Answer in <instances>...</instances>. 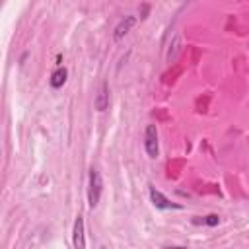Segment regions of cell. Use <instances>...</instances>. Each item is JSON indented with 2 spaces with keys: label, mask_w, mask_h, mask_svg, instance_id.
Returning a JSON list of instances; mask_svg holds the SVG:
<instances>
[{
  "label": "cell",
  "mask_w": 249,
  "mask_h": 249,
  "mask_svg": "<svg viewBox=\"0 0 249 249\" xmlns=\"http://www.w3.org/2000/svg\"><path fill=\"white\" fill-rule=\"evenodd\" d=\"M101 191H103V181H101V173L97 167L89 169V183H88V206L95 208L99 204L101 198Z\"/></svg>",
  "instance_id": "6da1fadb"
},
{
  "label": "cell",
  "mask_w": 249,
  "mask_h": 249,
  "mask_svg": "<svg viewBox=\"0 0 249 249\" xmlns=\"http://www.w3.org/2000/svg\"><path fill=\"white\" fill-rule=\"evenodd\" d=\"M144 150L148 158H158L160 154V142H158V128L156 124H148L144 130Z\"/></svg>",
  "instance_id": "7a4b0ae2"
},
{
  "label": "cell",
  "mask_w": 249,
  "mask_h": 249,
  "mask_svg": "<svg viewBox=\"0 0 249 249\" xmlns=\"http://www.w3.org/2000/svg\"><path fill=\"white\" fill-rule=\"evenodd\" d=\"M150 200H152V204H154L156 208H160V210H169V208H173V210H181V208H183V204L171 202L161 191H158V189L152 187V185H150Z\"/></svg>",
  "instance_id": "3957f363"
},
{
  "label": "cell",
  "mask_w": 249,
  "mask_h": 249,
  "mask_svg": "<svg viewBox=\"0 0 249 249\" xmlns=\"http://www.w3.org/2000/svg\"><path fill=\"white\" fill-rule=\"evenodd\" d=\"M134 23H136V16H124V18L115 25V29H113V39H115V41H121V39L134 27Z\"/></svg>",
  "instance_id": "277c9868"
},
{
  "label": "cell",
  "mask_w": 249,
  "mask_h": 249,
  "mask_svg": "<svg viewBox=\"0 0 249 249\" xmlns=\"http://www.w3.org/2000/svg\"><path fill=\"white\" fill-rule=\"evenodd\" d=\"M72 245L76 249H84L86 247V237H84V216H76L74 220V230H72Z\"/></svg>",
  "instance_id": "5b68a950"
},
{
  "label": "cell",
  "mask_w": 249,
  "mask_h": 249,
  "mask_svg": "<svg viewBox=\"0 0 249 249\" xmlns=\"http://www.w3.org/2000/svg\"><path fill=\"white\" fill-rule=\"evenodd\" d=\"M93 105H95V109L101 113V111H105L107 107H109V84L103 80L101 84H99V88H97V93H95V101H93Z\"/></svg>",
  "instance_id": "8992f818"
},
{
  "label": "cell",
  "mask_w": 249,
  "mask_h": 249,
  "mask_svg": "<svg viewBox=\"0 0 249 249\" xmlns=\"http://www.w3.org/2000/svg\"><path fill=\"white\" fill-rule=\"evenodd\" d=\"M66 78H68V70H66L64 66H58V68L51 74V78H49V86H51L53 89H58V88H62V86L66 84Z\"/></svg>",
  "instance_id": "52a82bcc"
},
{
  "label": "cell",
  "mask_w": 249,
  "mask_h": 249,
  "mask_svg": "<svg viewBox=\"0 0 249 249\" xmlns=\"http://www.w3.org/2000/svg\"><path fill=\"white\" fill-rule=\"evenodd\" d=\"M179 53H181V37L175 35L171 39V45H169V51H167V62H173Z\"/></svg>",
  "instance_id": "ba28073f"
},
{
  "label": "cell",
  "mask_w": 249,
  "mask_h": 249,
  "mask_svg": "<svg viewBox=\"0 0 249 249\" xmlns=\"http://www.w3.org/2000/svg\"><path fill=\"white\" fill-rule=\"evenodd\" d=\"M193 222H195V224H204V226L214 228V226L220 224V216H218V214H208V216H204V218H195Z\"/></svg>",
  "instance_id": "9c48e42d"
},
{
  "label": "cell",
  "mask_w": 249,
  "mask_h": 249,
  "mask_svg": "<svg viewBox=\"0 0 249 249\" xmlns=\"http://www.w3.org/2000/svg\"><path fill=\"white\" fill-rule=\"evenodd\" d=\"M148 12H150V6H148V4H144V6H142V12H140V18H142V19H146V18H148Z\"/></svg>",
  "instance_id": "30bf717a"
},
{
  "label": "cell",
  "mask_w": 249,
  "mask_h": 249,
  "mask_svg": "<svg viewBox=\"0 0 249 249\" xmlns=\"http://www.w3.org/2000/svg\"><path fill=\"white\" fill-rule=\"evenodd\" d=\"M56 64L62 66V54H56Z\"/></svg>",
  "instance_id": "8fae6325"
}]
</instances>
